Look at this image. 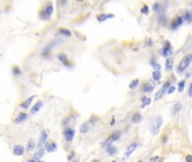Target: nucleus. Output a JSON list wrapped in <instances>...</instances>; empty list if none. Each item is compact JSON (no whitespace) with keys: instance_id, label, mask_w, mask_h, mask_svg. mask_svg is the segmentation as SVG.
<instances>
[{"instance_id":"nucleus-40","label":"nucleus","mask_w":192,"mask_h":162,"mask_svg":"<svg viewBox=\"0 0 192 162\" xmlns=\"http://www.w3.org/2000/svg\"><path fill=\"white\" fill-rule=\"evenodd\" d=\"M174 90H175V87H174V86H171L170 88H169V90H167V93H173L174 92Z\"/></svg>"},{"instance_id":"nucleus-26","label":"nucleus","mask_w":192,"mask_h":162,"mask_svg":"<svg viewBox=\"0 0 192 162\" xmlns=\"http://www.w3.org/2000/svg\"><path fill=\"white\" fill-rule=\"evenodd\" d=\"M181 108H182L181 103H177V104H174L173 108H172V114H173V115H177V113H179V111H181Z\"/></svg>"},{"instance_id":"nucleus-3","label":"nucleus","mask_w":192,"mask_h":162,"mask_svg":"<svg viewBox=\"0 0 192 162\" xmlns=\"http://www.w3.org/2000/svg\"><path fill=\"white\" fill-rule=\"evenodd\" d=\"M53 11H54L53 4L52 2H48L47 5H45V7L43 8V10L41 11L39 16L42 17V19H46V20H48V19L52 17Z\"/></svg>"},{"instance_id":"nucleus-38","label":"nucleus","mask_w":192,"mask_h":162,"mask_svg":"<svg viewBox=\"0 0 192 162\" xmlns=\"http://www.w3.org/2000/svg\"><path fill=\"white\" fill-rule=\"evenodd\" d=\"M12 73L15 74V76H19L20 74V69H19L18 66H14L12 68Z\"/></svg>"},{"instance_id":"nucleus-44","label":"nucleus","mask_w":192,"mask_h":162,"mask_svg":"<svg viewBox=\"0 0 192 162\" xmlns=\"http://www.w3.org/2000/svg\"><path fill=\"white\" fill-rule=\"evenodd\" d=\"M74 155H75V154H74L73 152H72L71 154H69V157H67V160H69V161H71V160H72V159L74 158Z\"/></svg>"},{"instance_id":"nucleus-14","label":"nucleus","mask_w":192,"mask_h":162,"mask_svg":"<svg viewBox=\"0 0 192 162\" xmlns=\"http://www.w3.org/2000/svg\"><path fill=\"white\" fill-rule=\"evenodd\" d=\"M57 59L60 60V62H62L64 65H69V60H67V55L65 53H59L57 54Z\"/></svg>"},{"instance_id":"nucleus-41","label":"nucleus","mask_w":192,"mask_h":162,"mask_svg":"<svg viewBox=\"0 0 192 162\" xmlns=\"http://www.w3.org/2000/svg\"><path fill=\"white\" fill-rule=\"evenodd\" d=\"M97 121H98V117H96V116H92V117H91V121L89 122V123H90V124H93V123H96Z\"/></svg>"},{"instance_id":"nucleus-19","label":"nucleus","mask_w":192,"mask_h":162,"mask_svg":"<svg viewBox=\"0 0 192 162\" xmlns=\"http://www.w3.org/2000/svg\"><path fill=\"white\" fill-rule=\"evenodd\" d=\"M27 118H28V115L25 114V113H19L18 115H17V117H16L15 122L16 123H22V122L26 121Z\"/></svg>"},{"instance_id":"nucleus-5","label":"nucleus","mask_w":192,"mask_h":162,"mask_svg":"<svg viewBox=\"0 0 192 162\" xmlns=\"http://www.w3.org/2000/svg\"><path fill=\"white\" fill-rule=\"evenodd\" d=\"M74 135H75V129L73 127H67L63 131V136H64L67 142H72V140L74 139Z\"/></svg>"},{"instance_id":"nucleus-6","label":"nucleus","mask_w":192,"mask_h":162,"mask_svg":"<svg viewBox=\"0 0 192 162\" xmlns=\"http://www.w3.org/2000/svg\"><path fill=\"white\" fill-rule=\"evenodd\" d=\"M170 87H171V81H166L165 83L163 85L162 88L159 89V91L155 93V100L161 99V98L164 96V93H165V92H167V90H169V88H170Z\"/></svg>"},{"instance_id":"nucleus-51","label":"nucleus","mask_w":192,"mask_h":162,"mask_svg":"<svg viewBox=\"0 0 192 162\" xmlns=\"http://www.w3.org/2000/svg\"><path fill=\"white\" fill-rule=\"evenodd\" d=\"M191 5H192V2H191Z\"/></svg>"},{"instance_id":"nucleus-45","label":"nucleus","mask_w":192,"mask_h":162,"mask_svg":"<svg viewBox=\"0 0 192 162\" xmlns=\"http://www.w3.org/2000/svg\"><path fill=\"white\" fill-rule=\"evenodd\" d=\"M27 162H37V161L35 160V159H32V160H28Z\"/></svg>"},{"instance_id":"nucleus-22","label":"nucleus","mask_w":192,"mask_h":162,"mask_svg":"<svg viewBox=\"0 0 192 162\" xmlns=\"http://www.w3.org/2000/svg\"><path fill=\"white\" fill-rule=\"evenodd\" d=\"M142 119H143V116H142L140 113H135V114H133V117H132V122H133V123H135V124L140 123Z\"/></svg>"},{"instance_id":"nucleus-46","label":"nucleus","mask_w":192,"mask_h":162,"mask_svg":"<svg viewBox=\"0 0 192 162\" xmlns=\"http://www.w3.org/2000/svg\"><path fill=\"white\" fill-rule=\"evenodd\" d=\"M93 162H99L98 160H93Z\"/></svg>"},{"instance_id":"nucleus-13","label":"nucleus","mask_w":192,"mask_h":162,"mask_svg":"<svg viewBox=\"0 0 192 162\" xmlns=\"http://www.w3.org/2000/svg\"><path fill=\"white\" fill-rule=\"evenodd\" d=\"M114 17H115L114 14H100V15L97 16V19H98V22L102 23L109 18H114Z\"/></svg>"},{"instance_id":"nucleus-18","label":"nucleus","mask_w":192,"mask_h":162,"mask_svg":"<svg viewBox=\"0 0 192 162\" xmlns=\"http://www.w3.org/2000/svg\"><path fill=\"white\" fill-rule=\"evenodd\" d=\"M42 107H43V103H42V101H37L33 106V108L30 109V113H32V114H36L37 111H39V109H41Z\"/></svg>"},{"instance_id":"nucleus-9","label":"nucleus","mask_w":192,"mask_h":162,"mask_svg":"<svg viewBox=\"0 0 192 162\" xmlns=\"http://www.w3.org/2000/svg\"><path fill=\"white\" fill-rule=\"evenodd\" d=\"M47 137H48V131H43L41 133V137H39V141H38V144H37V146L39 147V149H43L44 145H46V141H47Z\"/></svg>"},{"instance_id":"nucleus-43","label":"nucleus","mask_w":192,"mask_h":162,"mask_svg":"<svg viewBox=\"0 0 192 162\" xmlns=\"http://www.w3.org/2000/svg\"><path fill=\"white\" fill-rule=\"evenodd\" d=\"M185 160H187V162H192V155H191V154L187 155V158H185Z\"/></svg>"},{"instance_id":"nucleus-34","label":"nucleus","mask_w":192,"mask_h":162,"mask_svg":"<svg viewBox=\"0 0 192 162\" xmlns=\"http://www.w3.org/2000/svg\"><path fill=\"white\" fill-rule=\"evenodd\" d=\"M139 85V80L138 79H135V80H133L132 82L129 83V89H134V88H136L137 86Z\"/></svg>"},{"instance_id":"nucleus-16","label":"nucleus","mask_w":192,"mask_h":162,"mask_svg":"<svg viewBox=\"0 0 192 162\" xmlns=\"http://www.w3.org/2000/svg\"><path fill=\"white\" fill-rule=\"evenodd\" d=\"M36 96H30L29 98H27V100H25L24 103L20 104V107H22V109H27V108H29L30 104H32V101H33V99L35 98Z\"/></svg>"},{"instance_id":"nucleus-47","label":"nucleus","mask_w":192,"mask_h":162,"mask_svg":"<svg viewBox=\"0 0 192 162\" xmlns=\"http://www.w3.org/2000/svg\"><path fill=\"white\" fill-rule=\"evenodd\" d=\"M37 162H44V161H37Z\"/></svg>"},{"instance_id":"nucleus-31","label":"nucleus","mask_w":192,"mask_h":162,"mask_svg":"<svg viewBox=\"0 0 192 162\" xmlns=\"http://www.w3.org/2000/svg\"><path fill=\"white\" fill-rule=\"evenodd\" d=\"M162 4H159V2H155V4L153 5V9H154V11L155 12H159V11H162Z\"/></svg>"},{"instance_id":"nucleus-11","label":"nucleus","mask_w":192,"mask_h":162,"mask_svg":"<svg viewBox=\"0 0 192 162\" xmlns=\"http://www.w3.org/2000/svg\"><path fill=\"white\" fill-rule=\"evenodd\" d=\"M137 146H138V144H137V143H132V144H130L129 146H128V149H127L126 153L124 154V159L130 157V155H132V153H133V152L137 149Z\"/></svg>"},{"instance_id":"nucleus-15","label":"nucleus","mask_w":192,"mask_h":162,"mask_svg":"<svg viewBox=\"0 0 192 162\" xmlns=\"http://www.w3.org/2000/svg\"><path fill=\"white\" fill-rule=\"evenodd\" d=\"M74 122H75V117L74 116H69V117L65 118V121L63 122V124L65 125V129H67V127H71L73 125Z\"/></svg>"},{"instance_id":"nucleus-25","label":"nucleus","mask_w":192,"mask_h":162,"mask_svg":"<svg viewBox=\"0 0 192 162\" xmlns=\"http://www.w3.org/2000/svg\"><path fill=\"white\" fill-rule=\"evenodd\" d=\"M152 78H153V80L154 81H159L161 80V78H162V73L159 72V71H153L152 72Z\"/></svg>"},{"instance_id":"nucleus-30","label":"nucleus","mask_w":192,"mask_h":162,"mask_svg":"<svg viewBox=\"0 0 192 162\" xmlns=\"http://www.w3.org/2000/svg\"><path fill=\"white\" fill-rule=\"evenodd\" d=\"M166 23H167V18H166V16L165 15L159 16V25L165 26Z\"/></svg>"},{"instance_id":"nucleus-21","label":"nucleus","mask_w":192,"mask_h":162,"mask_svg":"<svg viewBox=\"0 0 192 162\" xmlns=\"http://www.w3.org/2000/svg\"><path fill=\"white\" fill-rule=\"evenodd\" d=\"M90 123L89 122H84L83 124L81 125V127H80V132L82 133V134H85V133L89 132V129H90Z\"/></svg>"},{"instance_id":"nucleus-1","label":"nucleus","mask_w":192,"mask_h":162,"mask_svg":"<svg viewBox=\"0 0 192 162\" xmlns=\"http://www.w3.org/2000/svg\"><path fill=\"white\" fill-rule=\"evenodd\" d=\"M192 62V53H190V54H187L185 56H183L182 58V60L180 61V63H179V65H177V72L179 74L183 73L185 70H187V68H188L189 65H190V63Z\"/></svg>"},{"instance_id":"nucleus-39","label":"nucleus","mask_w":192,"mask_h":162,"mask_svg":"<svg viewBox=\"0 0 192 162\" xmlns=\"http://www.w3.org/2000/svg\"><path fill=\"white\" fill-rule=\"evenodd\" d=\"M153 45H154L153 40H152V38H146V46L151 48V46H153Z\"/></svg>"},{"instance_id":"nucleus-10","label":"nucleus","mask_w":192,"mask_h":162,"mask_svg":"<svg viewBox=\"0 0 192 162\" xmlns=\"http://www.w3.org/2000/svg\"><path fill=\"white\" fill-rule=\"evenodd\" d=\"M12 153L15 155H18V157H22L25 153V147L22 146V145H15L14 149H12Z\"/></svg>"},{"instance_id":"nucleus-42","label":"nucleus","mask_w":192,"mask_h":162,"mask_svg":"<svg viewBox=\"0 0 192 162\" xmlns=\"http://www.w3.org/2000/svg\"><path fill=\"white\" fill-rule=\"evenodd\" d=\"M188 95H189V97H192V82H191V85H190V87H189Z\"/></svg>"},{"instance_id":"nucleus-35","label":"nucleus","mask_w":192,"mask_h":162,"mask_svg":"<svg viewBox=\"0 0 192 162\" xmlns=\"http://www.w3.org/2000/svg\"><path fill=\"white\" fill-rule=\"evenodd\" d=\"M149 162H163L162 158L161 157H157V155H154L149 159Z\"/></svg>"},{"instance_id":"nucleus-2","label":"nucleus","mask_w":192,"mask_h":162,"mask_svg":"<svg viewBox=\"0 0 192 162\" xmlns=\"http://www.w3.org/2000/svg\"><path fill=\"white\" fill-rule=\"evenodd\" d=\"M163 124V119L162 117H157L154 119V121L151 123V127H149V131H151V134L152 135H157L159 132V129H161V126Z\"/></svg>"},{"instance_id":"nucleus-7","label":"nucleus","mask_w":192,"mask_h":162,"mask_svg":"<svg viewBox=\"0 0 192 162\" xmlns=\"http://www.w3.org/2000/svg\"><path fill=\"white\" fill-rule=\"evenodd\" d=\"M172 52H173V50H172L171 43L169 40H165V42H164V46H163V48L161 50V54H162L163 56L167 58V56L172 55Z\"/></svg>"},{"instance_id":"nucleus-33","label":"nucleus","mask_w":192,"mask_h":162,"mask_svg":"<svg viewBox=\"0 0 192 162\" xmlns=\"http://www.w3.org/2000/svg\"><path fill=\"white\" fill-rule=\"evenodd\" d=\"M184 87H185V81L181 80L180 82H179V86H177V91L182 92L183 90H184Z\"/></svg>"},{"instance_id":"nucleus-50","label":"nucleus","mask_w":192,"mask_h":162,"mask_svg":"<svg viewBox=\"0 0 192 162\" xmlns=\"http://www.w3.org/2000/svg\"><path fill=\"white\" fill-rule=\"evenodd\" d=\"M138 162H143V161H138Z\"/></svg>"},{"instance_id":"nucleus-24","label":"nucleus","mask_w":192,"mask_h":162,"mask_svg":"<svg viewBox=\"0 0 192 162\" xmlns=\"http://www.w3.org/2000/svg\"><path fill=\"white\" fill-rule=\"evenodd\" d=\"M172 68H173V60L171 59V58H167L165 61V69L166 71H171L172 70Z\"/></svg>"},{"instance_id":"nucleus-17","label":"nucleus","mask_w":192,"mask_h":162,"mask_svg":"<svg viewBox=\"0 0 192 162\" xmlns=\"http://www.w3.org/2000/svg\"><path fill=\"white\" fill-rule=\"evenodd\" d=\"M106 150H107L108 155H110V157H114V155L117 153V149H116V146H114L112 144L108 145V146L106 147Z\"/></svg>"},{"instance_id":"nucleus-12","label":"nucleus","mask_w":192,"mask_h":162,"mask_svg":"<svg viewBox=\"0 0 192 162\" xmlns=\"http://www.w3.org/2000/svg\"><path fill=\"white\" fill-rule=\"evenodd\" d=\"M56 149H57V145H56L55 142H48V143H46V145H45V151L50 152V153L56 151Z\"/></svg>"},{"instance_id":"nucleus-37","label":"nucleus","mask_w":192,"mask_h":162,"mask_svg":"<svg viewBox=\"0 0 192 162\" xmlns=\"http://www.w3.org/2000/svg\"><path fill=\"white\" fill-rule=\"evenodd\" d=\"M151 65L153 66L154 69H155V71H159V69H161V65H159L157 62H155V61H154V62H152Z\"/></svg>"},{"instance_id":"nucleus-49","label":"nucleus","mask_w":192,"mask_h":162,"mask_svg":"<svg viewBox=\"0 0 192 162\" xmlns=\"http://www.w3.org/2000/svg\"><path fill=\"white\" fill-rule=\"evenodd\" d=\"M111 162H117V161H111Z\"/></svg>"},{"instance_id":"nucleus-28","label":"nucleus","mask_w":192,"mask_h":162,"mask_svg":"<svg viewBox=\"0 0 192 162\" xmlns=\"http://www.w3.org/2000/svg\"><path fill=\"white\" fill-rule=\"evenodd\" d=\"M151 98H148V97H143V98H142V105H140V107H142V108H145V107L146 106H148V105H149V104H151Z\"/></svg>"},{"instance_id":"nucleus-48","label":"nucleus","mask_w":192,"mask_h":162,"mask_svg":"<svg viewBox=\"0 0 192 162\" xmlns=\"http://www.w3.org/2000/svg\"><path fill=\"white\" fill-rule=\"evenodd\" d=\"M72 162H79V161H72Z\"/></svg>"},{"instance_id":"nucleus-27","label":"nucleus","mask_w":192,"mask_h":162,"mask_svg":"<svg viewBox=\"0 0 192 162\" xmlns=\"http://www.w3.org/2000/svg\"><path fill=\"white\" fill-rule=\"evenodd\" d=\"M185 22L188 23H192V10H187L184 12V16H183Z\"/></svg>"},{"instance_id":"nucleus-32","label":"nucleus","mask_w":192,"mask_h":162,"mask_svg":"<svg viewBox=\"0 0 192 162\" xmlns=\"http://www.w3.org/2000/svg\"><path fill=\"white\" fill-rule=\"evenodd\" d=\"M44 152H45V149H42V150H39V151L37 152L36 154H35V157H34V159L36 160V161H38V159H41L43 155H44Z\"/></svg>"},{"instance_id":"nucleus-4","label":"nucleus","mask_w":192,"mask_h":162,"mask_svg":"<svg viewBox=\"0 0 192 162\" xmlns=\"http://www.w3.org/2000/svg\"><path fill=\"white\" fill-rule=\"evenodd\" d=\"M120 136H122V132L120 131H116V132H114L111 135H109L108 136V139L105 142H102V144H101V146L102 147H107L108 145H110V143H112V142H116L117 140H119L120 139Z\"/></svg>"},{"instance_id":"nucleus-23","label":"nucleus","mask_w":192,"mask_h":162,"mask_svg":"<svg viewBox=\"0 0 192 162\" xmlns=\"http://www.w3.org/2000/svg\"><path fill=\"white\" fill-rule=\"evenodd\" d=\"M35 146H36V144H35V141H34V139H29V140H28V142H27V147H26L27 152L33 151L34 147H35Z\"/></svg>"},{"instance_id":"nucleus-29","label":"nucleus","mask_w":192,"mask_h":162,"mask_svg":"<svg viewBox=\"0 0 192 162\" xmlns=\"http://www.w3.org/2000/svg\"><path fill=\"white\" fill-rule=\"evenodd\" d=\"M59 34H61V35H63V36H71V32L69 30H67V28H60L59 30Z\"/></svg>"},{"instance_id":"nucleus-36","label":"nucleus","mask_w":192,"mask_h":162,"mask_svg":"<svg viewBox=\"0 0 192 162\" xmlns=\"http://www.w3.org/2000/svg\"><path fill=\"white\" fill-rule=\"evenodd\" d=\"M140 11H142L144 15H148V14H149V7H148L147 5H144V6L142 7V10Z\"/></svg>"},{"instance_id":"nucleus-20","label":"nucleus","mask_w":192,"mask_h":162,"mask_svg":"<svg viewBox=\"0 0 192 162\" xmlns=\"http://www.w3.org/2000/svg\"><path fill=\"white\" fill-rule=\"evenodd\" d=\"M154 89V86L149 85V83H144V85L142 86V88H140V91L142 92H151L152 90Z\"/></svg>"},{"instance_id":"nucleus-8","label":"nucleus","mask_w":192,"mask_h":162,"mask_svg":"<svg viewBox=\"0 0 192 162\" xmlns=\"http://www.w3.org/2000/svg\"><path fill=\"white\" fill-rule=\"evenodd\" d=\"M183 22H184L183 16H177V17H175V18H174L173 20L171 22L170 28H171V30H177L180 26H182Z\"/></svg>"}]
</instances>
